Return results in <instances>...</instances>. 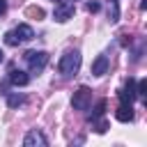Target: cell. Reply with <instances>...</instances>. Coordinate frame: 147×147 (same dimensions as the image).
<instances>
[{"label":"cell","instance_id":"6da1fadb","mask_svg":"<svg viewBox=\"0 0 147 147\" xmlns=\"http://www.w3.org/2000/svg\"><path fill=\"white\" fill-rule=\"evenodd\" d=\"M57 69H60V74H62L64 78L76 76V71L80 69V53H78V51H67V53L62 55Z\"/></svg>","mask_w":147,"mask_h":147},{"label":"cell","instance_id":"7a4b0ae2","mask_svg":"<svg viewBox=\"0 0 147 147\" xmlns=\"http://www.w3.org/2000/svg\"><path fill=\"white\" fill-rule=\"evenodd\" d=\"M32 37H34V30H32L30 25L21 23V25H16L11 32H7V34H5V44H9V46H18V44L30 41Z\"/></svg>","mask_w":147,"mask_h":147},{"label":"cell","instance_id":"3957f363","mask_svg":"<svg viewBox=\"0 0 147 147\" xmlns=\"http://www.w3.org/2000/svg\"><path fill=\"white\" fill-rule=\"evenodd\" d=\"M25 62H28V67H30V74H41L44 71V67L48 64V53L46 51H28L25 55Z\"/></svg>","mask_w":147,"mask_h":147},{"label":"cell","instance_id":"277c9868","mask_svg":"<svg viewBox=\"0 0 147 147\" xmlns=\"http://www.w3.org/2000/svg\"><path fill=\"white\" fill-rule=\"evenodd\" d=\"M92 103V90L87 85H80L76 92H74V99H71V106L76 110H87Z\"/></svg>","mask_w":147,"mask_h":147},{"label":"cell","instance_id":"5b68a950","mask_svg":"<svg viewBox=\"0 0 147 147\" xmlns=\"http://www.w3.org/2000/svg\"><path fill=\"white\" fill-rule=\"evenodd\" d=\"M53 18H55L57 23H64V21L74 18V5H69V2H57V5H55V11H53Z\"/></svg>","mask_w":147,"mask_h":147},{"label":"cell","instance_id":"8992f818","mask_svg":"<svg viewBox=\"0 0 147 147\" xmlns=\"http://www.w3.org/2000/svg\"><path fill=\"white\" fill-rule=\"evenodd\" d=\"M136 96H138V94H136V80L129 76V80H126L124 87L119 90V103H133Z\"/></svg>","mask_w":147,"mask_h":147},{"label":"cell","instance_id":"52a82bcc","mask_svg":"<svg viewBox=\"0 0 147 147\" xmlns=\"http://www.w3.org/2000/svg\"><path fill=\"white\" fill-rule=\"evenodd\" d=\"M48 140L44 138V133L41 131H37V129H32V131H28V136L23 138V145L25 147H44Z\"/></svg>","mask_w":147,"mask_h":147},{"label":"cell","instance_id":"ba28073f","mask_svg":"<svg viewBox=\"0 0 147 147\" xmlns=\"http://www.w3.org/2000/svg\"><path fill=\"white\" fill-rule=\"evenodd\" d=\"M9 83L16 85V87H23V85L30 83V76H28L25 71H21V69H11V71H9Z\"/></svg>","mask_w":147,"mask_h":147},{"label":"cell","instance_id":"9c48e42d","mask_svg":"<svg viewBox=\"0 0 147 147\" xmlns=\"http://www.w3.org/2000/svg\"><path fill=\"white\" fill-rule=\"evenodd\" d=\"M92 74L94 76L108 74V55H96V60L92 62Z\"/></svg>","mask_w":147,"mask_h":147},{"label":"cell","instance_id":"30bf717a","mask_svg":"<svg viewBox=\"0 0 147 147\" xmlns=\"http://www.w3.org/2000/svg\"><path fill=\"white\" fill-rule=\"evenodd\" d=\"M115 117L119 122H131L133 119V103H119V108L115 110Z\"/></svg>","mask_w":147,"mask_h":147},{"label":"cell","instance_id":"8fae6325","mask_svg":"<svg viewBox=\"0 0 147 147\" xmlns=\"http://www.w3.org/2000/svg\"><path fill=\"white\" fill-rule=\"evenodd\" d=\"M108 21L110 23L119 21V2L117 0H108Z\"/></svg>","mask_w":147,"mask_h":147},{"label":"cell","instance_id":"7c38bea8","mask_svg":"<svg viewBox=\"0 0 147 147\" xmlns=\"http://www.w3.org/2000/svg\"><path fill=\"white\" fill-rule=\"evenodd\" d=\"M103 113H106V99H99V101H96V106H94V108H92V113H90V122H94V119L103 117Z\"/></svg>","mask_w":147,"mask_h":147},{"label":"cell","instance_id":"4fadbf2b","mask_svg":"<svg viewBox=\"0 0 147 147\" xmlns=\"http://www.w3.org/2000/svg\"><path fill=\"white\" fill-rule=\"evenodd\" d=\"M23 101H25L23 94H9V92H7V106H9V108H18V106H23Z\"/></svg>","mask_w":147,"mask_h":147},{"label":"cell","instance_id":"5bb4252c","mask_svg":"<svg viewBox=\"0 0 147 147\" xmlns=\"http://www.w3.org/2000/svg\"><path fill=\"white\" fill-rule=\"evenodd\" d=\"M25 14H28L30 18H37V21H39V18H44V9H41V7H28V9H25Z\"/></svg>","mask_w":147,"mask_h":147},{"label":"cell","instance_id":"9a60e30c","mask_svg":"<svg viewBox=\"0 0 147 147\" xmlns=\"http://www.w3.org/2000/svg\"><path fill=\"white\" fill-rule=\"evenodd\" d=\"M136 94H138V96H145V94H147V78H140V80L136 83Z\"/></svg>","mask_w":147,"mask_h":147},{"label":"cell","instance_id":"2e32d148","mask_svg":"<svg viewBox=\"0 0 147 147\" xmlns=\"http://www.w3.org/2000/svg\"><path fill=\"white\" fill-rule=\"evenodd\" d=\"M92 124H94V131H96V133H106V131H108V122H106V119H101V117H99V119H94Z\"/></svg>","mask_w":147,"mask_h":147},{"label":"cell","instance_id":"e0dca14e","mask_svg":"<svg viewBox=\"0 0 147 147\" xmlns=\"http://www.w3.org/2000/svg\"><path fill=\"white\" fill-rule=\"evenodd\" d=\"M87 11H99V2H87Z\"/></svg>","mask_w":147,"mask_h":147},{"label":"cell","instance_id":"ac0fdd59","mask_svg":"<svg viewBox=\"0 0 147 147\" xmlns=\"http://www.w3.org/2000/svg\"><path fill=\"white\" fill-rule=\"evenodd\" d=\"M7 11V0H0V16Z\"/></svg>","mask_w":147,"mask_h":147},{"label":"cell","instance_id":"d6986e66","mask_svg":"<svg viewBox=\"0 0 147 147\" xmlns=\"http://www.w3.org/2000/svg\"><path fill=\"white\" fill-rule=\"evenodd\" d=\"M2 60H5V53H2V51H0V62H2Z\"/></svg>","mask_w":147,"mask_h":147}]
</instances>
